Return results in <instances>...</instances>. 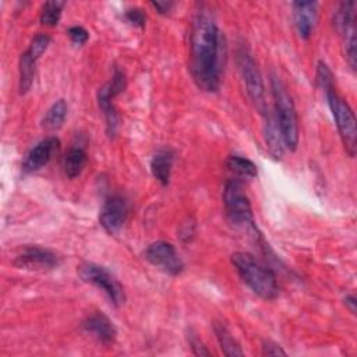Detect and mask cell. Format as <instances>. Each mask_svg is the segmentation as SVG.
<instances>
[{
    "label": "cell",
    "instance_id": "cell-1",
    "mask_svg": "<svg viewBox=\"0 0 357 357\" xmlns=\"http://www.w3.org/2000/svg\"><path fill=\"white\" fill-rule=\"evenodd\" d=\"M223 39L213 13L197 4L190 28V71L195 85L205 92H216L222 75Z\"/></svg>",
    "mask_w": 357,
    "mask_h": 357
},
{
    "label": "cell",
    "instance_id": "cell-2",
    "mask_svg": "<svg viewBox=\"0 0 357 357\" xmlns=\"http://www.w3.org/2000/svg\"><path fill=\"white\" fill-rule=\"evenodd\" d=\"M317 84L324 91L326 102L332 112L335 124L340 134L346 152L353 158L357 148V127L356 117L349 103L337 93L333 82V75L326 63L319 61L317 66Z\"/></svg>",
    "mask_w": 357,
    "mask_h": 357
},
{
    "label": "cell",
    "instance_id": "cell-3",
    "mask_svg": "<svg viewBox=\"0 0 357 357\" xmlns=\"http://www.w3.org/2000/svg\"><path fill=\"white\" fill-rule=\"evenodd\" d=\"M230 261L241 280L251 289L254 294L266 301L278 297L279 284L276 275L272 272V269L255 259L254 255L244 251H236L231 254Z\"/></svg>",
    "mask_w": 357,
    "mask_h": 357
},
{
    "label": "cell",
    "instance_id": "cell-4",
    "mask_svg": "<svg viewBox=\"0 0 357 357\" xmlns=\"http://www.w3.org/2000/svg\"><path fill=\"white\" fill-rule=\"evenodd\" d=\"M271 88L275 107L273 114L282 135L283 145L290 151H296L298 145V119L294 102L286 85L275 74L271 77Z\"/></svg>",
    "mask_w": 357,
    "mask_h": 357
},
{
    "label": "cell",
    "instance_id": "cell-5",
    "mask_svg": "<svg viewBox=\"0 0 357 357\" xmlns=\"http://www.w3.org/2000/svg\"><path fill=\"white\" fill-rule=\"evenodd\" d=\"M127 86L126 73L120 67H114L112 78L98 91V106L106 123V132L110 138L116 135L119 127V116L113 105V99L120 95Z\"/></svg>",
    "mask_w": 357,
    "mask_h": 357
},
{
    "label": "cell",
    "instance_id": "cell-6",
    "mask_svg": "<svg viewBox=\"0 0 357 357\" xmlns=\"http://www.w3.org/2000/svg\"><path fill=\"white\" fill-rule=\"evenodd\" d=\"M236 60H237L238 71H240L241 79L244 82V86H245V91H247L250 99L257 106V109L264 114L268 107L265 103L264 79H262V75L257 66V61L254 60L250 50L244 46L238 47Z\"/></svg>",
    "mask_w": 357,
    "mask_h": 357
},
{
    "label": "cell",
    "instance_id": "cell-7",
    "mask_svg": "<svg viewBox=\"0 0 357 357\" xmlns=\"http://www.w3.org/2000/svg\"><path fill=\"white\" fill-rule=\"evenodd\" d=\"M223 205L229 222L234 226H254V215L250 198L237 180H229L223 190Z\"/></svg>",
    "mask_w": 357,
    "mask_h": 357
},
{
    "label": "cell",
    "instance_id": "cell-8",
    "mask_svg": "<svg viewBox=\"0 0 357 357\" xmlns=\"http://www.w3.org/2000/svg\"><path fill=\"white\" fill-rule=\"evenodd\" d=\"M78 275L84 282L100 289L116 307L124 304L126 293L121 283L105 266L93 262H84L78 266Z\"/></svg>",
    "mask_w": 357,
    "mask_h": 357
},
{
    "label": "cell",
    "instance_id": "cell-9",
    "mask_svg": "<svg viewBox=\"0 0 357 357\" xmlns=\"http://www.w3.org/2000/svg\"><path fill=\"white\" fill-rule=\"evenodd\" d=\"M354 7H356L354 1L340 3L337 11L335 13V20H333V24H335L336 29L339 31L342 40H343L344 57L351 70H356V11H354Z\"/></svg>",
    "mask_w": 357,
    "mask_h": 357
},
{
    "label": "cell",
    "instance_id": "cell-10",
    "mask_svg": "<svg viewBox=\"0 0 357 357\" xmlns=\"http://www.w3.org/2000/svg\"><path fill=\"white\" fill-rule=\"evenodd\" d=\"M145 258L156 268L170 276H177L183 272L184 264L178 257L174 245L165 240L151 243L145 250Z\"/></svg>",
    "mask_w": 357,
    "mask_h": 357
},
{
    "label": "cell",
    "instance_id": "cell-11",
    "mask_svg": "<svg viewBox=\"0 0 357 357\" xmlns=\"http://www.w3.org/2000/svg\"><path fill=\"white\" fill-rule=\"evenodd\" d=\"M13 264L21 269L50 271L61 264V258L59 254L49 248L39 245H28L24 247L15 255Z\"/></svg>",
    "mask_w": 357,
    "mask_h": 357
},
{
    "label": "cell",
    "instance_id": "cell-12",
    "mask_svg": "<svg viewBox=\"0 0 357 357\" xmlns=\"http://www.w3.org/2000/svg\"><path fill=\"white\" fill-rule=\"evenodd\" d=\"M127 213L128 206L126 199L121 195L114 194L103 202L99 213V223L109 234H116L123 227Z\"/></svg>",
    "mask_w": 357,
    "mask_h": 357
},
{
    "label": "cell",
    "instance_id": "cell-13",
    "mask_svg": "<svg viewBox=\"0 0 357 357\" xmlns=\"http://www.w3.org/2000/svg\"><path fill=\"white\" fill-rule=\"evenodd\" d=\"M59 146H60V141L56 137H47L42 139L26 153L22 162V170L25 173H33L42 169L45 165L49 163L53 155L59 151Z\"/></svg>",
    "mask_w": 357,
    "mask_h": 357
},
{
    "label": "cell",
    "instance_id": "cell-14",
    "mask_svg": "<svg viewBox=\"0 0 357 357\" xmlns=\"http://www.w3.org/2000/svg\"><path fill=\"white\" fill-rule=\"evenodd\" d=\"M294 25L301 39H308L315 28L318 18V3L294 1L293 3Z\"/></svg>",
    "mask_w": 357,
    "mask_h": 357
},
{
    "label": "cell",
    "instance_id": "cell-15",
    "mask_svg": "<svg viewBox=\"0 0 357 357\" xmlns=\"http://www.w3.org/2000/svg\"><path fill=\"white\" fill-rule=\"evenodd\" d=\"M84 329L102 344H112L116 340L117 329L103 312H93L82 322Z\"/></svg>",
    "mask_w": 357,
    "mask_h": 357
},
{
    "label": "cell",
    "instance_id": "cell-16",
    "mask_svg": "<svg viewBox=\"0 0 357 357\" xmlns=\"http://www.w3.org/2000/svg\"><path fill=\"white\" fill-rule=\"evenodd\" d=\"M174 162V153L172 149L163 148L159 149L153 158L151 159V172L152 176L162 184L167 185L170 181V174H172V167Z\"/></svg>",
    "mask_w": 357,
    "mask_h": 357
},
{
    "label": "cell",
    "instance_id": "cell-17",
    "mask_svg": "<svg viewBox=\"0 0 357 357\" xmlns=\"http://www.w3.org/2000/svg\"><path fill=\"white\" fill-rule=\"evenodd\" d=\"M265 116V141H266V146L269 153L275 158V159H280L282 153H283V141H282V135L275 119V114L271 113L268 109L264 113Z\"/></svg>",
    "mask_w": 357,
    "mask_h": 357
},
{
    "label": "cell",
    "instance_id": "cell-18",
    "mask_svg": "<svg viewBox=\"0 0 357 357\" xmlns=\"http://www.w3.org/2000/svg\"><path fill=\"white\" fill-rule=\"evenodd\" d=\"M36 63H38V60L32 59L26 53V50L20 57V64H18L20 84H18V88H20V93L21 95H25L31 89V86L33 84L35 73H36Z\"/></svg>",
    "mask_w": 357,
    "mask_h": 357
},
{
    "label": "cell",
    "instance_id": "cell-19",
    "mask_svg": "<svg viewBox=\"0 0 357 357\" xmlns=\"http://www.w3.org/2000/svg\"><path fill=\"white\" fill-rule=\"evenodd\" d=\"M85 165H86V152L79 146L71 148L64 156V162H63L64 174L68 178H75L82 173Z\"/></svg>",
    "mask_w": 357,
    "mask_h": 357
},
{
    "label": "cell",
    "instance_id": "cell-20",
    "mask_svg": "<svg viewBox=\"0 0 357 357\" xmlns=\"http://www.w3.org/2000/svg\"><path fill=\"white\" fill-rule=\"evenodd\" d=\"M67 110H68V107H67V103L64 99L56 100L45 113V116L42 119V127L47 131L59 130L67 117Z\"/></svg>",
    "mask_w": 357,
    "mask_h": 357
},
{
    "label": "cell",
    "instance_id": "cell-21",
    "mask_svg": "<svg viewBox=\"0 0 357 357\" xmlns=\"http://www.w3.org/2000/svg\"><path fill=\"white\" fill-rule=\"evenodd\" d=\"M213 332L216 335V339H218L219 346H220L225 356L236 357V356H243L244 354V351L241 350V347L238 346L236 339L231 336V333H230V331L227 329L226 325H223L222 322H215L213 324Z\"/></svg>",
    "mask_w": 357,
    "mask_h": 357
},
{
    "label": "cell",
    "instance_id": "cell-22",
    "mask_svg": "<svg viewBox=\"0 0 357 357\" xmlns=\"http://www.w3.org/2000/svg\"><path fill=\"white\" fill-rule=\"evenodd\" d=\"M226 167L236 176L244 178H254L258 174L257 165L252 160L238 155H230L226 159Z\"/></svg>",
    "mask_w": 357,
    "mask_h": 357
},
{
    "label": "cell",
    "instance_id": "cell-23",
    "mask_svg": "<svg viewBox=\"0 0 357 357\" xmlns=\"http://www.w3.org/2000/svg\"><path fill=\"white\" fill-rule=\"evenodd\" d=\"M64 6V1H46L40 10V22L46 26H56L61 18V11Z\"/></svg>",
    "mask_w": 357,
    "mask_h": 357
},
{
    "label": "cell",
    "instance_id": "cell-24",
    "mask_svg": "<svg viewBox=\"0 0 357 357\" xmlns=\"http://www.w3.org/2000/svg\"><path fill=\"white\" fill-rule=\"evenodd\" d=\"M49 45H50V36L46 33H38L32 38V40L26 49V53L32 59L39 60L42 57V54L46 52V49L49 47Z\"/></svg>",
    "mask_w": 357,
    "mask_h": 357
},
{
    "label": "cell",
    "instance_id": "cell-25",
    "mask_svg": "<svg viewBox=\"0 0 357 357\" xmlns=\"http://www.w3.org/2000/svg\"><path fill=\"white\" fill-rule=\"evenodd\" d=\"M124 17H126L127 22H130L132 26H137V28H141V29L145 26V20H146V17H145L144 11H142L141 8H138V7H134V8L127 10L126 14H124Z\"/></svg>",
    "mask_w": 357,
    "mask_h": 357
},
{
    "label": "cell",
    "instance_id": "cell-26",
    "mask_svg": "<svg viewBox=\"0 0 357 357\" xmlns=\"http://www.w3.org/2000/svg\"><path fill=\"white\" fill-rule=\"evenodd\" d=\"M67 33H68L71 42L75 43V45H85L86 40L89 39L88 31H86L84 26H79V25L70 26V28L67 29Z\"/></svg>",
    "mask_w": 357,
    "mask_h": 357
},
{
    "label": "cell",
    "instance_id": "cell-27",
    "mask_svg": "<svg viewBox=\"0 0 357 357\" xmlns=\"http://www.w3.org/2000/svg\"><path fill=\"white\" fill-rule=\"evenodd\" d=\"M188 343L195 356H211V351L204 346V343L194 333L188 335Z\"/></svg>",
    "mask_w": 357,
    "mask_h": 357
},
{
    "label": "cell",
    "instance_id": "cell-28",
    "mask_svg": "<svg viewBox=\"0 0 357 357\" xmlns=\"http://www.w3.org/2000/svg\"><path fill=\"white\" fill-rule=\"evenodd\" d=\"M262 354L264 356H286L287 353L273 340H264L262 342Z\"/></svg>",
    "mask_w": 357,
    "mask_h": 357
},
{
    "label": "cell",
    "instance_id": "cell-29",
    "mask_svg": "<svg viewBox=\"0 0 357 357\" xmlns=\"http://www.w3.org/2000/svg\"><path fill=\"white\" fill-rule=\"evenodd\" d=\"M151 6H152L159 14H163V15H165V14H169V13L172 11L174 3H173V1H166V0H163V1H152Z\"/></svg>",
    "mask_w": 357,
    "mask_h": 357
},
{
    "label": "cell",
    "instance_id": "cell-30",
    "mask_svg": "<svg viewBox=\"0 0 357 357\" xmlns=\"http://www.w3.org/2000/svg\"><path fill=\"white\" fill-rule=\"evenodd\" d=\"M344 304H346V307L349 308V311H350L351 314H356V310H357V300H356L354 294H347V296L344 297Z\"/></svg>",
    "mask_w": 357,
    "mask_h": 357
}]
</instances>
